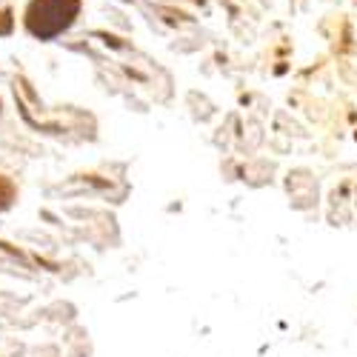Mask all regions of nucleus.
<instances>
[{"label":"nucleus","mask_w":357,"mask_h":357,"mask_svg":"<svg viewBox=\"0 0 357 357\" xmlns=\"http://www.w3.org/2000/svg\"><path fill=\"white\" fill-rule=\"evenodd\" d=\"M12 200H15V186L6 181V177H0V212L9 209Z\"/></svg>","instance_id":"obj_2"},{"label":"nucleus","mask_w":357,"mask_h":357,"mask_svg":"<svg viewBox=\"0 0 357 357\" xmlns=\"http://www.w3.org/2000/svg\"><path fill=\"white\" fill-rule=\"evenodd\" d=\"M80 0H32L26 12V26L35 38H54L72 26Z\"/></svg>","instance_id":"obj_1"},{"label":"nucleus","mask_w":357,"mask_h":357,"mask_svg":"<svg viewBox=\"0 0 357 357\" xmlns=\"http://www.w3.org/2000/svg\"><path fill=\"white\" fill-rule=\"evenodd\" d=\"M12 26H15V17H12L9 9H3V12H0V35H9Z\"/></svg>","instance_id":"obj_3"}]
</instances>
